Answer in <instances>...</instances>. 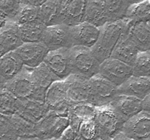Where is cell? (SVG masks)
I'll return each mask as SVG.
<instances>
[{"label": "cell", "instance_id": "obj_1", "mask_svg": "<svg viewBox=\"0 0 150 140\" xmlns=\"http://www.w3.org/2000/svg\"><path fill=\"white\" fill-rule=\"evenodd\" d=\"M130 22L127 19L108 22L100 28L98 41L92 49L100 63L111 57L113 50L120 40L128 34Z\"/></svg>", "mask_w": 150, "mask_h": 140}, {"label": "cell", "instance_id": "obj_2", "mask_svg": "<svg viewBox=\"0 0 150 140\" xmlns=\"http://www.w3.org/2000/svg\"><path fill=\"white\" fill-rule=\"evenodd\" d=\"M70 55L72 74L90 79L99 73L100 63L95 58L91 48L72 47L70 48Z\"/></svg>", "mask_w": 150, "mask_h": 140}, {"label": "cell", "instance_id": "obj_3", "mask_svg": "<svg viewBox=\"0 0 150 140\" xmlns=\"http://www.w3.org/2000/svg\"><path fill=\"white\" fill-rule=\"evenodd\" d=\"M89 103L95 107L110 104L118 96V88L99 74L89 79Z\"/></svg>", "mask_w": 150, "mask_h": 140}, {"label": "cell", "instance_id": "obj_4", "mask_svg": "<svg viewBox=\"0 0 150 140\" xmlns=\"http://www.w3.org/2000/svg\"><path fill=\"white\" fill-rule=\"evenodd\" d=\"M95 121L100 135L114 138L122 132L125 121L117 113L110 104L96 107Z\"/></svg>", "mask_w": 150, "mask_h": 140}, {"label": "cell", "instance_id": "obj_5", "mask_svg": "<svg viewBox=\"0 0 150 140\" xmlns=\"http://www.w3.org/2000/svg\"><path fill=\"white\" fill-rule=\"evenodd\" d=\"M70 125L67 115H60L49 111L48 114L36 124V137L40 140L59 139L63 131Z\"/></svg>", "mask_w": 150, "mask_h": 140}, {"label": "cell", "instance_id": "obj_6", "mask_svg": "<svg viewBox=\"0 0 150 140\" xmlns=\"http://www.w3.org/2000/svg\"><path fill=\"white\" fill-rule=\"evenodd\" d=\"M98 74L118 88L133 75V67L110 57L101 63Z\"/></svg>", "mask_w": 150, "mask_h": 140}, {"label": "cell", "instance_id": "obj_7", "mask_svg": "<svg viewBox=\"0 0 150 140\" xmlns=\"http://www.w3.org/2000/svg\"><path fill=\"white\" fill-rule=\"evenodd\" d=\"M63 82L70 106L81 103H89V79L79 74H71Z\"/></svg>", "mask_w": 150, "mask_h": 140}, {"label": "cell", "instance_id": "obj_8", "mask_svg": "<svg viewBox=\"0 0 150 140\" xmlns=\"http://www.w3.org/2000/svg\"><path fill=\"white\" fill-rule=\"evenodd\" d=\"M32 69L23 66L13 79L7 82L5 88L19 100L32 99L35 93V85L31 74Z\"/></svg>", "mask_w": 150, "mask_h": 140}, {"label": "cell", "instance_id": "obj_9", "mask_svg": "<svg viewBox=\"0 0 150 140\" xmlns=\"http://www.w3.org/2000/svg\"><path fill=\"white\" fill-rule=\"evenodd\" d=\"M42 42L49 51L73 47L70 33V26L58 24L46 27Z\"/></svg>", "mask_w": 150, "mask_h": 140}, {"label": "cell", "instance_id": "obj_10", "mask_svg": "<svg viewBox=\"0 0 150 140\" xmlns=\"http://www.w3.org/2000/svg\"><path fill=\"white\" fill-rule=\"evenodd\" d=\"M122 133L135 140H150V112L142 110L126 121Z\"/></svg>", "mask_w": 150, "mask_h": 140}, {"label": "cell", "instance_id": "obj_11", "mask_svg": "<svg viewBox=\"0 0 150 140\" xmlns=\"http://www.w3.org/2000/svg\"><path fill=\"white\" fill-rule=\"evenodd\" d=\"M44 63L61 81L65 80L72 74L70 49L62 48L49 51Z\"/></svg>", "mask_w": 150, "mask_h": 140}, {"label": "cell", "instance_id": "obj_12", "mask_svg": "<svg viewBox=\"0 0 150 140\" xmlns=\"http://www.w3.org/2000/svg\"><path fill=\"white\" fill-rule=\"evenodd\" d=\"M23 66L34 69L44 62L49 50L42 42L23 43L14 50Z\"/></svg>", "mask_w": 150, "mask_h": 140}, {"label": "cell", "instance_id": "obj_13", "mask_svg": "<svg viewBox=\"0 0 150 140\" xmlns=\"http://www.w3.org/2000/svg\"><path fill=\"white\" fill-rule=\"evenodd\" d=\"M45 102L50 111L63 115H67L69 104L64 82L57 81L53 83L47 90Z\"/></svg>", "mask_w": 150, "mask_h": 140}, {"label": "cell", "instance_id": "obj_14", "mask_svg": "<svg viewBox=\"0 0 150 140\" xmlns=\"http://www.w3.org/2000/svg\"><path fill=\"white\" fill-rule=\"evenodd\" d=\"M32 79L35 85V93L32 99L45 102V96L48 88L59 79L53 73L45 63H42L31 70Z\"/></svg>", "mask_w": 150, "mask_h": 140}, {"label": "cell", "instance_id": "obj_15", "mask_svg": "<svg viewBox=\"0 0 150 140\" xmlns=\"http://www.w3.org/2000/svg\"><path fill=\"white\" fill-rule=\"evenodd\" d=\"M70 33L73 47L92 48L99 37L100 28L83 22L79 25L70 26Z\"/></svg>", "mask_w": 150, "mask_h": 140}, {"label": "cell", "instance_id": "obj_16", "mask_svg": "<svg viewBox=\"0 0 150 140\" xmlns=\"http://www.w3.org/2000/svg\"><path fill=\"white\" fill-rule=\"evenodd\" d=\"M86 0H64L61 2L62 23L73 26L84 22Z\"/></svg>", "mask_w": 150, "mask_h": 140}, {"label": "cell", "instance_id": "obj_17", "mask_svg": "<svg viewBox=\"0 0 150 140\" xmlns=\"http://www.w3.org/2000/svg\"><path fill=\"white\" fill-rule=\"evenodd\" d=\"M110 105L125 122L143 110L142 100L125 95H118Z\"/></svg>", "mask_w": 150, "mask_h": 140}, {"label": "cell", "instance_id": "obj_18", "mask_svg": "<svg viewBox=\"0 0 150 140\" xmlns=\"http://www.w3.org/2000/svg\"><path fill=\"white\" fill-rule=\"evenodd\" d=\"M118 95L136 97L143 101L150 94V77L132 75L125 83L118 87Z\"/></svg>", "mask_w": 150, "mask_h": 140}, {"label": "cell", "instance_id": "obj_19", "mask_svg": "<svg viewBox=\"0 0 150 140\" xmlns=\"http://www.w3.org/2000/svg\"><path fill=\"white\" fill-rule=\"evenodd\" d=\"M20 106L17 113L27 120L37 124L49 112V109L45 102L26 99L20 100Z\"/></svg>", "mask_w": 150, "mask_h": 140}, {"label": "cell", "instance_id": "obj_20", "mask_svg": "<svg viewBox=\"0 0 150 140\" xmlns=\"http://www.w3.org/2000/svg\"><path fill=\"white\" fill-rule=\"evenodd\" d=\"M97 108L89 103H81L69 107L67 117L70 126L78 132L81 124L95 120Z\"/></svg>", "mask_w": 150, "mask_h": 140}, {"label": "cell", "instance_id": "obj_21", "mask_svg": "<svg viewBox=\"0 0 150 140\" xmlns=\"http://www.w3.org/2000/svg\"><path fill=\"white\" fill-rule=\"evenodd\" d=\"M23 44L18 25L13 20H7L0 29V45L8 52L16 50Z\"/></svg>", "mask_w": 150, "mask_h": 140}, {"label": "cell", "instance_id": "obj_22", "mask_svg": "<svg viewBox=\"0 0 150 140\" xmlns=\"http://www.w3.org/2000/svg\"><path fill=\"white\" fill-rule=\"evenodd\" d=\"M127 36L139 52L150 50V25L149 23H130Z\"/></svg>", "mask_w": 150, "mask_h": 140}, {"label": "cell", "instance_id": "obj_23", "mask_svg": "<svg viewBox=\"0 0 150 140\" xmlns=\"http://www.w3.org/2000/svg\"><path fill=\"white\" fill-rule=\"evenodd\" d=\"M84 22L98 28L102 27L108 23V20L103 0H86Z\"/></svg>", "mask_w": 150, "mask_h": 140}, {"label": "cell", "instance_id": "obj_24", "mask_svg": "<svg viewBox=\"0 0 150 140\" xmlns=\"http://www.w3.org/2000/svg\"><path fill=\"white\" fill-rule=\"evenodd\" d=\"M38 19L46 27L62 23L61 2L58 0H47L38 9Z\"/></svg>", "mask_w": 150, "mask_h": 140}, {"label": "cell", "instance_id": "obj_25", "mask_svg": "<svg viewBox=\"0 0 150 140\" xmlns=\"http://www.w3.org/2000/svg\"><path fill=\"white\" fill-rule=\"evenodd\" d=\"M139 53L138 48L127 35L117 44L111 53V58L133 66Z\"/></svg>", "mask_w": 150, "mask_h": 140}, {"label": "cell", "instance_id": "obj_26", "mask_svg": "<svg viewBox=\"0 0 150 140\" xmlns=\"http://www.w3.org/2000/svg\"><path fill=\"white\" fill-rule=\"evenodd\" d=\"M23 66L16 52L10 51L0 58V76L7 83L14 78Z\"/></svg>", "mask_w": 150, "mask_h": 140}, {"label": "cell", "instance_id": "obj_27", "mask_svg": "<svg viewBox=\"0 0 150 140\" xmlns=\"http://www.w3.org/2000/svg\"><path fill=\"white\" fill-rule=\"evenodd\" d=\"M18 26L21 38L23 43L42 42L46 26L39 19Z\"/></svg>", "mask_w": 150, "mask_h": 140}, {"label": "cell", "instance_id": "obj_28", "mask_svg": "<svg viewBox=\"0 0 150 140\" xmlns=\"http://www.w3.org/2000/svg\"><path fill=\"white\" fill-rule=\"evenodd\" d=\"M108 22L116 21L125 18L130 6L128 0H103Z\"/></svg>", "mask_w": 150, "mask_h": 140}, {"label": "cell", "instance_id": "obj_29", "mask_svg": "<svg viewBox=\"0 0 150 140\" xmlns=\"http://www.w3.org/2000/svg\"><path fill=\"white\" fill-rule=\"evenodd\" d=\"M125 18L130 23H149L150 21V4L148 0L129 7Z\"/></svg>", "mask_w": 150, "mask_h": 140}, {"label": "cell", "instance_id": "obj_30", "mask_svg": "<svg viewBox=\"0 0 150 140\" xmlns=\"http://www.w3.org/2000/svg\"><path fill=\"white\" fill-rule=\"evenodd\" d=\"M11 120L18 138L36 137V124L27 120L18 114L11 115Z\"/></svg>", "mask_w": 150, "mask_h": 140}, {"label": "cell", "instance_id": "obj_31", "mask_svg": "<svg viewBox=\"0 0 150 140\" xmlns=\"http://www.w3.org/2000/svg\"><path fill=\"white\" fill-rule=\"evenodd\" d=\"M20 103L21 101L5 87L0 89V114L11 116L17 113Z\"/></svg>", "mask_w": 150, "mask_h": 140}, {"label": "cell", "instance_id": "obj_32", "mask_svg": "<svg viewBox=\"0 0 150 140\" xmlns=\"http://www.w3.org/2000/svg\"><path fill=\"white\" fill-rule=\"evenodd\" d=\"M132 67L133 76L150 77V50L139 52Z\"/></svg>", "mask_w": 150, "mask_h": 140}, {"label": "cell", "instance_id": "obj_33", "mask_svg": "<svg viewBox=\"0 0 150 140\" xmlns=\"http://www.w3.org/2000/svg\"><path fill=\"white\" fill-rule=\"evenodd\" d=\"M100 136L95 120L82 123L78 131V138L81 140H97Z\"/></svg>", "mask_w": 150, "mask_h": 140}, {"label": "cell", "instance_id": "obj_34", "mask_svg": "<svg viewBox=\"0 0 150 140\" xmlns=\"http://www.w3.org/2000/svg\"><path fill=\"white\" fill-rule=\"evenodd\" d=\"M38 9L39 7L21 4L18 13L13 21L20 26L38 20Z\"/></svg>", "mask_w": 150, "mask_h": 140}, {"label": "cell", "instance_id": "obj_35", "mask_svg": "<svg viewBox=\"0 0 150 140\" xmlns=\"http://www.w3.org/2000/svg\"><path fill=\"white\" fill-rule=\"evenodd\" d=\"M18 139L11 116L0 114V140H17Z\"/></svg>", "mask_w": 150, "mask_h": 140}, {"label": "cell", "instance_id": "obj_36", "mask_svg": "<svg viewBox=\"0 0 150 140\" xmlns=\"http://www.w3.org/2000/svg\"><path fill=\"white\" fill-rule=\"evenodd\" d=\"M21 6L20 0H0V13L8 20H14Z\"/></svg>", "mask_w": 150, "mask_h": 140}, {"label": "cell", "instance_id": "obj_37", "mask_svg": "<svg viewBox=\"0 0 150 140\" xmlns=\"http://www.w3.org/2000/svg\"><path fill=\"white\" fill-rule=\"evenodd\" d=\"M59 139V140H76L78 139V132L69 125Z\"/></svg>", "mask_w": 150, "mask_h": 140}, {"label": "cell", "instance_id": "obj_38", "mask_svg": "<svg viewBox=\"0 0 150 140\" xmlns=\"http://www.w3.org/2000/svg\"><path fill=\"white\" fill-rule=\"evenodd\" d=\"M46 1L47 0H20V2L22 5L39 7Z\"/></svg>", "mask_w": 150, "mask_h": 140}, {"label": "cell", "instance_id": "obj_39", "mask_svg": "<svg viewBox=\"0 0 150 140\" xmlns=\"http://www.w3.org/2000/svg\"><path fill=\"white\" fill-rule=\"evenodd\" d=\"M142 104H143V110L150 112V94L142 101Z\"/></svg>", "mask_w": 150, "mask_h": 140}, {"label": "cell", "instance_id": "obj_40", "mask_svg": "<svg viewBox=\"0 0 150 140\" xmlns=\"http://www.w3.org/2000/svg\"><path fill=\"white\" fill-rule=\"evenodd\" d=\"M113 140H135V139L127 136H125L124 134H122V133L121 132L119 134H117V136H115L113 138Z\"/></svg>", "mask_w": 150, "mask_h": 140}, {"label": "cell", "instance_id": "obj_41", "mask_svg": "<svg viewBox=\"0 0 150 140\" xmlns=\"http://www.w3.org/2000/svg\"><path fill=\"white\" fill-rule=\"evenodd\" d=\"M7 18L2 14V13H0V29L3 27V26L5 25V23H7Z\"/></svg>", "mask_w": 150, "mask_h": 140}, {"label": "cell", "instance_id": "obj_42", "mask_svg": "<svg viewBox=\"0 0 150 140\" xmlns=\"http://www.w3.org/2000/svg\"><path fill=\"white\" fill-rule=\"evenodd\" d=\"M146 1V0H128L129 3H130V5L132 4H138V3H141L143 2V1Z\"/></svg>", "mask_w": 150, "mask_h": 140}, {"label": "cell", "instance_id": "obj_43", "mask_svg": "<svg viewBox=\"0 0 150 140\" xmlns=\"http://www.w3.org/2000/svg\"><path fill=\"white\" fill-rule=\"evenodd\" d=\"M7 50H6L4 49V48H3L1 45H0V58H1V57L4 55V54L7 53Z\"/></svg>", "mask_w": 150, "mask_h": 140}, {"label": "cell", "instance_id": "obj_44", "mask_svg": "<svg viewBox=\"0 0 150 140\" xmlns=\"http://www.w3.org/2000/svg\"><path fill=\"white\" fill-rule=\"evenodd\" d=\"M6 83H7L5 82V80H4V79H3L2 77L0 76V89L3 88L5 87Z\"/></svg>", "mask_w": 150, "mask_h": 140}, {"label": "cell", "instance_id": "obj_45", "mask_svg": "<svg viewBox=\"0 0 150 140\" xmlns=\"http://www.w3.org/2000/svg\"><path fill=\"white\" fill-rule=\"evenodd\" d=\"M97 140H113V138L108 136H100V137Z\"/></svg>", "mask_w": 150, "mask_h": 140}, {"label": "cell", "instance_id": "obj_46", "mask_svg": "<svg viewBox=\"0 0 150 140\" xmlns=\"http://www.w3.org/2000/svg\"><path fill=\"white\" fill-rule=\"evenodd\" d=\"M17 140H40L38 137H32V138H18Z\"/></svg>", "mask_w": 150, "mask_h": 140}, {"label": "cell", "instance_id": "obj_47", "mask_svg": "<svg viewBox=\"0 0 150 140\" xmlns=\"http://www.w3.org/2000/svg\"><path fill=\"white\" fill-rule=\"evenodd\" d=\"M43 140H59V139H46Z\"/></svg>", "mask_w": 150, "mask_h": 140}, {"label": "cell", "instance_id": "obj_48", "mask_svg": "<svg viewBox=\"0 0 150 140\" xmlns=\"http://www.w3.org/2000/svg\"><path fill=\"white\" fill-rule=\"evenodd\" d=\"M58 1H60V2H62V1H64V0H58Z\"/></svg>", "mask_w": 150, "mask_h": 140}, {"label": "cell", "instance_id": "obj_49", "mask_svg": "<svg viewBox=\"0 0 150 140\" xmlns=\"http://www.w3.org/2000/svg\"><path fill=\"white\" fill-rule=\"evenodd\" d=\"M76 140H81V139H79V138H78L77 139H76Z\"/></svg>", "mask_w": 150, "mask_h": 140}, {"label": "cell", "instance_id": "obj_50", "mask_svg": "<svg viewBox=\"0 0 150 140\" xmlns=\"http://www.w3.org/2000/svg\"><path fill=\"white\" fill-rule=\"evenodd\" d=\"M148 1H149V4H150V0H148Z\"/></svg>", "mask_w": 150, "mask_h": 140}, {"label": "cell", "instance_id": "obj_51", "mask_svg": "<svg viewBox=\"0 0 150 140\" xmlns=\"http://www.w3.org/2000/svg\"><path fill=\"white\" fill-rule=\"evenodd\" d=\"M149 25H150V21H149Z\"/></svg>", "mask_w": 150, "mask_h": 140}]
</instances>
